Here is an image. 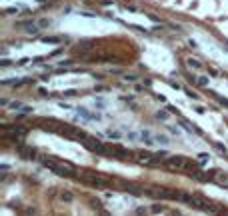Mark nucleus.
<instances>
[{
    "instance_id": "f257e3e1",
    "label": "nucleus",
    "mask_w": 228,
    "mask_h": 216,
    "mask_svg": "<svg viewBox=\"0 0 228 216\" xmlns=\"http://www.w3.org/2000/svg\"><path fill=\"white\" fill-rule=\"evenodd\" d=\"M42 166H46L48 170H52L54 174H58V176H70L72 172L76 170L72 164H64V166H60V164L52 162V160H42Z\"/></svg>"
},
{
    "instance_id": "f03ea898",
    "label": "nucleus",
    "mask_w": 228,
    "mask_h": 216,
    "mask_svg": "<svg viewBox=\"0 0 228 216\" xmlns=\"http://www.w3.org/2000/svg\"><path fill=\"white\" fill-rule=\"evenodd\" d=\"M166 164L170 166V168H178V170H188V166H190V162L182 156H172V158L166 160Z\"/></svg>"
},
{
    "instance_id": "7ed1b4c3",
    "label": "nucleus",
    "mask_w": 228,
    "mask_h": 216,
    "mask_svg": "<svg viewBox=\"0 0 228 216\" xmlns=\"http://www.w3.org/2000/svg\"><path fill=\"white\" fill-rule=\"evenodd\" d=\"M16 152H18V156L24 160H32L36 158V150L32 146H24V144H18L16 146Z\"/></svg>"
},
{
    "instance_id": "20e7f679",
    "label": "nucleus",
    "mask_w": 228,
    "mask_h": 216,
    "mask_svg": "<svg viewBox=\"0 0 228 216\" xmlns=\"http://www.w3.org/2000/svg\"><path fill=\"white\" fill-rule=\"evenodd\" d=\"M84 182H88V184H92V186H100V188H110V182L108 180H104V178H96V176H84L82 178Z\"/></svg>"
},
{
    "instance_id": "39448f33",
    "label": "nucleus",
    "mask_w": 228,
    "mask_h": 216,
    "mask_svg": "<svg viewBox=\"0 0 228 216\" xmlns=\"http://www.w3.org/2000/svg\"><path fill=\"white\" fill-rule=\"evenodd\" d=\"M16 28H26V32H30V34H34L38 32V26H36L32 20H24V22H16Z\"/></svg>"
},
{
    "instance_id": "423d86ee",
    "label": "nucleus",
    "mask_w": 228,
    "mask_h": 216,
    "mask_svg": "<svg viewBox=\"0 0 228 216\" xmlns=\"http://www.w3.org/2000/svg\"><path fill=\"white\" fill-rule=\"evenodd\" d=\"M110 154H112V156H122V158H128L132 152H130V150H126V148H122V146H110Z\"/></svg>"
},
{
    "instance_id": "0eeeda50",
    "label": "nucleus",
    "mask_w": 228,
    "mask_h": 216,
    "mask_svg": "<svg viewBox=\"0 0 228 216\" xmlns=\"http://www.w3.org/2000/svg\"><path fill=\"white\" fill-rule=\"evenodd\" d=\"M212 180L218 182L220 186H228V176H224V174H214V176H212Z\"/></svg>"
},
{
    "instance_id": "6e6552de",
    "label": "nucleus",
    "mask_w": 228,
    "mask_h": 216,
    "mask_svg": "<svg viewBox=\"0 0 228 216\" xmlns=\"http://www.w3.org/2000/svg\"><path fill=\"white\" fill-rule=\"evenodd\" d=\"M124 188L130 194H142V188H138V186H134V184H124Z\"/></svg>"
},
{
    "instance_id": "1a4fd4ad",
    "label": "nucleus",
    "mask_w": 228,
    "mask_h": 216,
    "mask_svg": "<svg viewBox=\"0 0 228 216\" xmlns=\"http://www.w3.org/2000/svg\"><path fill=\"white\" fill-rule=\"evenodd\" d=\"M44 42H48V44H58V42H62V38H58V36H48V38H44Z\"/></svg>"
},
{
    "instance_id": "9d476101",
    "label": "nucleus",
    "mask_w": 228,
    "mask_h": 216,
    "mask_svg": "<svg viewBox=\"0 0 228 216\" xmlns=\"http://www.w3.org/2000/svg\"><path fill=\"white\" fill-rule=\"evenodd\" d=\"M78 114H82L84 118H98V114H90L88 110H84V108H80V110H78Z\"/></svg>"
},
{
    "instance_id": "9b49d317",
    "label": "nucleus",
    "mask_w": 228,
    "mask_h": 216,
    "mask_svg": "<svg viewBox=\"0 0 228 216\" xmlns=\"http://www.w3.org/2000/svg\"><path fill=\"white\" fill-rule=\"evenodd\" d=\"M60 198H62V200H66V202H72V200H74V194H72V192H62V194H60Z\"/></svg>"
},
{
    "instance_id": "f8f14e48",
    "label": "nucleus",
    "mask_w": 228,
    "mask_h": 216,
    "mask_svg": "<svg viewBox=\"0 0 228 216\" xmlns=\"http://www.w3.org/2000/svg\"><path fill=\"white\" fill-rule=\"evenodd\" d=\"M154 140H156L158 144H168V136H162V134H156Z\"/></svg>"
},
{
    "instance_id": "ddd939ff",
    "label": "nucleus",
    "mask_w": 228,
    "mask_h": 216,
    "mask_svg": "<svg viewBox=\"0 0 228 216\" xmlns=\"http://www.w3.org/2000/svg\"><path fill=\"white\" fill-rule=\"evenodd\" d=\"M196 82H198L200 86H206V84H208V78H206V76H196Z\"/></svg>"
},
{
    "instance_id": "4468645a",
    "label": "nucleus",
    "mask_w": 228,
    "mask_h": 216,
    "mask_svg": "<svg viewBox=\"0 0 228 216\" xmlns=\"http://www.w3.org/2000/svg\"><path fill=\"white\" fill-rule=\"evenodd\" d=\"M188 64H190L192 68H202V64H200L198 60H188Z\"/></svg>"
},
{
    "instance_id": "2eb2a0df",
    "label": "nucleus",
    "mask_w": 228,
    "mask_h": 216,
    "mask_svg": "<svg viewBox=\"0 0 228 216\" xmlns=\"http://www.w3.org/2000/svg\"><path fill=\"white\" fill-rule=\"evenodd\" d=\"M152 212H156V214H158V212H164V208H162L160 204H156V206H152Z\"/></svg>"
},
{
    "instance_id": "dca6fc26",
    "label": "nucleus",
    "mask_w": 228,
    "mask_h": 216,
    "mask_svg": "<svg viewBox=\"0 0 228 216\" xmlns=\"http://www.w3.org/2000/svg\"><path fill=\"white\" fill-rule=\"evenodd\" d=\"M156 118H160V120H166V118H168V112H158V114H156Z\"/></svg>"
},
{
    "instance_id": "f3484780",
    "label": "nucleus",
    "mask_w": 228,
    "mask_h": 216,
    "mask_svg": "<svg viewBox=\"0 0 228 216\" xmlns=\"http://www.w3.org/2000/svg\"><path fill=\"white\" fill-rule=\"evenodd\" d=\"M198 158H200V164H204V162H208V154H200Z\"/></svg>"
},
{
    "instance_id": "a211bd4d",
    "label": "nucleus",
    "mask_w": 228,
    "mask_h": 216,
    "mask_svg": "<svg viewBox=\"0 0 228 216\" xmlns=\"http://www.w3.org/2000/svg\"><path fill=\"white\" fill-rule=\"evenodd\" d=\"M214 148H216V150H220V152H224V154H226V148L222 146V144H214Z\"/></svg>"
},
{
    "instance_id": "6ab92c4d",
    "label": "nucleus",
    "mask_w": 228,
    "mask_h": 216,
    "mask_svg": "<svg viewBox=\"0 0 228 216\" xmlns=\"http://www.w3.org/2000/svg\"><path fill=\"white\" fill-rule=\"evenodd\" d=\"M48 24H50V22L44 18V20H40V22H38V26H40V28H44V26H48Z\"/></svg>"
},
{
    "instance_id": "aec40b11",
    "label": "nucleus",
    "mask_w": 228,
    "mask_h": 216,
    "mask_svg": "<svg viewBox=\"0 0 228 216\" xmlns=\"http://www.w3.org/2000/svg\"><path fill=\"white\" fill-rule=\"evenodd\" d=\"M12 12H18V8H6V10H4V14H12Z\"/></svg>"
},
{
    "instance_id": "412c9836",
    "label": "nucleus",
    "mask_w": 228,
    "mask_h": 216,
    "mask_svg": "<svg viewBox=\"0 0 228 216\" xmlns=\"http://www.w3.org/2000/svg\"><path fill=\"white\" fill-rule=\"evenodd\" d=\"M10 106H12V108H24V106H22V104H20V102H12Z\"/></svg>"
},
{
    "instance_id": "4be33fe9",
    "label": "nucleus",
    "mask_w": 228,
    "mask_h": 216,
    "mask_svg": "<svg viewBox=\"0 0 228 216\" xmlns=\"http://www.w3.org/2000/svg\"><path fill=\"white\" fill-rule=\"evenodd\" d=\"M218 102H222L224 106H228V100H224V98H218Z\"/></svg>"
},
{
    "instance_id": "5701e85b",
    "label": "nucleus",
    "mask_w": 228,
    "mask_h": 216,
    "mask_svg": "<svg viewBox=\"0 0 228 216\" xmlns=\"http://www.w3.org/2000/svg\"><path fill=\"white\" fill-rule=\"evenodd\" d=\"M38 2H46V0H38Z\"/></svg>"
}]
</instances>
